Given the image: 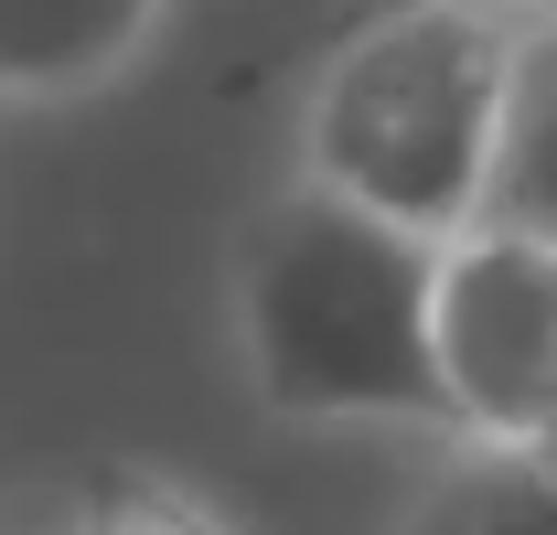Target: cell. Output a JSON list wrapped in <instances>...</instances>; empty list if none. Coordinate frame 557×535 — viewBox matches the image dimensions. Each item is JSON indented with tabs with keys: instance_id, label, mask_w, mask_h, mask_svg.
<instances>
[{
	"instance_id": "obj_5",
	"label": "cell",
	"mask_w": 557,
	"mask_h": 535,
	"mask_svg": "<svg viewBox=\"0 0 557 535\" xmlns=\"http://www.w3.org/2000/svg\"><path fill=\"white\" fill-rule=\"evenodd\" d=\"M472 225H515L557 247V22L515 43V86H504V139H493V183Z\"/></svg>"
},
{
	"instance_id": "obj_4",
	"label": "cell",
	"mask_w": 557,
	"mask_h": 535,
	"mask_svg": "<svg viewBox=\"0 0 557 535\" xmlns=\"http://www.w3.org/2000/svg\"><path fill=\"white\" fill-rule=\"evenodd\" d=\"M161 0H0V97H75L150 43Z\"/></svg>"
},
{
	"instance_id": "obj_3",
	"label": "cell",
	"mask_w": 557,
	"mask_h": 535,
	"mask_svg": "<svg viewBox=\"0 0 557 535\" xmlns=\"http://www.w3.org/2000/svg\"><path fill=\"white\" fill-rule=\"evenodd\" d=\"M429 353H440L461 439H525L557 386V247L547 236H515V225L440 236Z\"/></svg>"
},
{
	"instance_id": "obj_6",
	"label": "cell",
	"mask_w": 557,
	"mask_h": 535,
	"mask_svg": "<svg viewBox=\"0 0 557 535\" xmlns=\"http://www.w3.org/2000/svg\"><path fill=\"white\" fill-rule=\"evenodd\" d=\"M386 535H557V471L515 439H472Z\"/></svg>"
},
{
	"instance_id": "obj_1",
	"label": "cell",
	"mask_w": 557,
	"mask_h": 535,
	"mask_svg": "<svg viewBox=\"0 0 557 535\" xmlns=\"http://www.w3.org/2000/svg\"><path fill=\"white\" fill-rule=\"evenodd\" d=\"M429 278H440V236L300 172L247 225V258H236V333H247L258 397L278 418L461 428L429 353Z\"/></svg>"
},
{
	"instance_id": "obj_2",
	"label": "cell",
	"mask_w": 557,
	"mask_h": 535,
	"mask_svg": "<svg viewBox=\"0 0 557 535\" xmlns=\"http://www.w3.org/2000/svg\"><path fill=\"white\" fill-rule=\"evenodd\" d=\"M515 43L525 33L493 0H418L354 33L333 75L311 86V129H300L311 183L375 203L418 236H461L493 183Z\"/></svg>"
},
{
	"instance_id": "obj_7",
	"label": "cell",
	"mask_w": 557,
	"mask_h": 535,
	"mask_svg": "<svg viewBox=\"0 0 557 535\" xmlns=\"http://www.w3.org/2000/svg\"><path fill=\"white\" fill-rule=\"evenodd\" d=\"M75 535H225L183 493V482H150V471H108L97 493H86V514H75Z\"/></svg>"
},
{
	"instance_id": "obj_9",
	"label": "cell",
	"mask_w": 557,
	"mask_h": 535,
	"mask_svg": "<svg viewBox=\"0 0 557 535\" xmlns=\"http://www.w3.org/2000/svg\"><path fill=\"white\" fill-rule=\"evenodd\" d=\"M0 535H22V525H11V514H0Z\"/></svg>"
},
{
	"instance_id": "obj_8",
	"label": "cell",
	"mask_w": 557,
	"mask_h": 535,
	"mask_svg": "<svg viewBox=\"0 0 557 535\" xmlns=\"http://www.w3.org/2000/svg\"><path fill=\"white\" fill-rule=\"evenodd\" d=\"M515 450H536V461L557 471V386H547V407H536V428H525V439H515Z\"/></svg>"
}]
</instances>
